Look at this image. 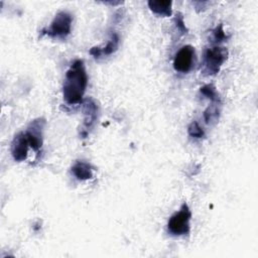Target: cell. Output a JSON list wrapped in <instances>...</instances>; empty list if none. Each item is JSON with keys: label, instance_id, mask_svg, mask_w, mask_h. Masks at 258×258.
Returning <instances> with one entry per match:
<instances>
[{"label": "cell", "instance_id": "1", "mask_svg": "<svg viewBox=\"0 0 258 258\" xmlns=\"http://www.w3.org/2000/svg\"><path fill=\"white\" fill-rule=\"evenodd\" d=\"M88 85V76L84 61L75 60L67 71L62 87L64 101L70 105L79 104L83 101L84 94Z\"/></svg>", "mask_w": 258, "mask_h": 258}, {"label": "cell", "instance_id": "2", "mask_svg": "<svg viewBox=\"0 0 258 258\" xmlns=\"http://www.w3.org/2000/svg\"><path fill=\"white\" fill-rule=\"evenodd\" d=\"M191 218V213L188 206L184 203L180 210L173 214L167 223L168 232L174 236L187 235L189 233V221Z\"/></svg>", "mask_w": 258, "mask_h": 258}, {"label": "cell", "instance_id": "3", "mask_svg": "<svg viewBox=\"0 0 258 258\" xmlns=\"http://www.w3.org/2000/svg\"><path fill=\"white\" fill-rule=\"evenodd\" d=\"M228 50L225 47L213 46L205 50L203 72L207 75H216L219 73L222 64L227 59Z\"/></svg>", "mask_w": 258, "mask_h": 258}, {"label": "cell", "instance_id": "4", "mask_svg": "<svg viewBox=\"0 0 258 258\" xmlns=\"http://www.w3.org/2000/svg\"><path fill=\"white\" fill-rule=\"evenodd\" d=\"M73 17L67 11H59L50 23V26L42 30L43 34L51 37L63 38L71 33Z\"/></svg>", "mask_w": 258, "mask_h": 258}, {"label": "cell", "instance_id": "5", "mask_svg": "<svg viewBox=\"0 0 258 258\" xmlns=\"http://www.w3.org/2000/svg\"><path fill=\"white\" fill-rule=\"evenodd\" d=\"M195 58V48L191 45L182 46L175 54L173 68L176 72L187 73L190 71Z\"/></svg>", "mask_w": 258, "mask_h": 258}, {"label": "cell", "instance_id": "6", "mask_svg": "<svg viewBox=\"0 0 258 258\" xmlns=\"http://www.w3.org/2000/svg\"><path fill=\"white\" fill-rule=\"evenodd\" d=\"M45 125V121L42 118H38L30 123L27 130L24 132L29 143V146L37 151L42 146V132Z\"/></svg>", "mask_w": 258, "mask_h": 258}, {"label": "cell", "instance_id": "7", "mask_svg": "<svg viewBox=\"0 0 258 258\" xmlns=\"http://www.w3.org/2000/svg\"><path fill=\"white\" fill-rule=\"evenodd\" d=\"M29 143L24 132L15 135L11 143V154L16 161H23L27 157Z\"/></svg>", "mask_w": 258, "mask_h": 258}, {"label": "cell", "instance_id": "8", "mask_svg": "<svg viewBox=\"0 0 258 258\" xmlns=\"http://www.w3.org/2000/svg\"><path fill=\"white\" fill-rule=\"evenodd\" d=\"M97 105L95 102L91 99H87L84 102V114H85V120H84V135H87L88 130L92 128L94 125L96 118H97Z\"/></svg>", "mask_w": 258, "mask_h": 258}, {"label": "cell", "instance_id": "9", "mask_svg": "<svg viewBox=\"0 0 258 258\" xmlns=\"http://www.w3.org/2000/svg\"><path fill=\"white\" fill-rule=\"evenodd\" d=\"M119 46V36L117 33H112L111 35V39L108 41V43L103 47H92L90 49V53L94 56V57H100L102 55H109L112 54L113 52H115L117 50Z\"/></svg>", "mask_w": 258, "mask_h": 258}, {"label": "cell", "instance_id": "10", "mask_svg": "<svg viewBox=\"0 0 258 258\" xmlns=\"http://www.w3.org/2000/svg\"><path fill=\"white\" fill-rule=\"evenodd\" d=\"M72 173L80 180H86L93 177V168L86 161H77L72 167Z\"/></svg>", "mask_w": 258, "mask_h": 258}, {"label": "cell", "instance_id": "11", "mask_svg": "<svg viewBox=\"0 0 258 258\" xmlns=\"http://www.w3.org/2000/svg\"><path fill=\"white\" fill-rule=\"evenodd\" d=\"M148 6L150 8V10L160 16H170L171 15V5L172 2L168 1V0H159V1H155V0H150L148 1Z\"/></svg>", "mask_w": 258, "mask_h": 258}, {"label": "cell", "instance_id": "12", "mask_svg": "<svg viewBox=\"0 0 258 258\" xmlns=\"http://www.w3.org/2000/svg\"><path fill=\"white\" fill-rule=\"evenodd\" d=\"M200 92H201L204 96H206L208 99H210L212 102H214V103L220 102L218 93H217V91H216V89H215L214 86H212V85H205V86H203V87L201 88Z\"/></svg>", "mask_w": 258, "mask_h": 258}, {"label": "cell", "instance_id": "13", "mask_svg": "<svg viewBox=\"0 0 258 258\" xmlns=\"http://www.w3.org/2000/svg\"><path fill=\"white\" fill-rule=\"evenodd\" d=\"M187 131H188V134L191 137H196V138H202L205 135V132H204L203 128L199 125V123L197 121H192L189 124V126L187 128Z\"/></svg>", "mask_w": 258, "mask_h": 258}, {"label": "cell", "instance_id": "14", "mask_svg": "<svg viewBox=\"0 0 258 258\" xmlns=\"http://www.w3.org/2000/svg\"><path fill=\"white\" fill-rule=\"evenodd\" d=\"M213 35H214V38L216 41L218 42H221L223 40H225L227 38L226 34H225V31L223 29V25L220 24L219 26H217L214 30H213Z\"/></svg>", "mask_w": 258, "mask_h": 258}, {"label": "cell", "instance_id": "15", "mask_svg": "<svg viewBox=\"0 0 258 258\" xmlns=\"http://www.w3.org/2000/svg\"><path fill=\"white\" fill-rule=\"evenodd\" d=\"M175 22H176V26H177V28L180 30V31H182L183 33L186 31V28H185V25H184V22H183V17L181 16V14L180 13H178L177 15H176V17H175Z\"/></svg>", "mask_w": 258, "mask_h": 258}]
</instances>
